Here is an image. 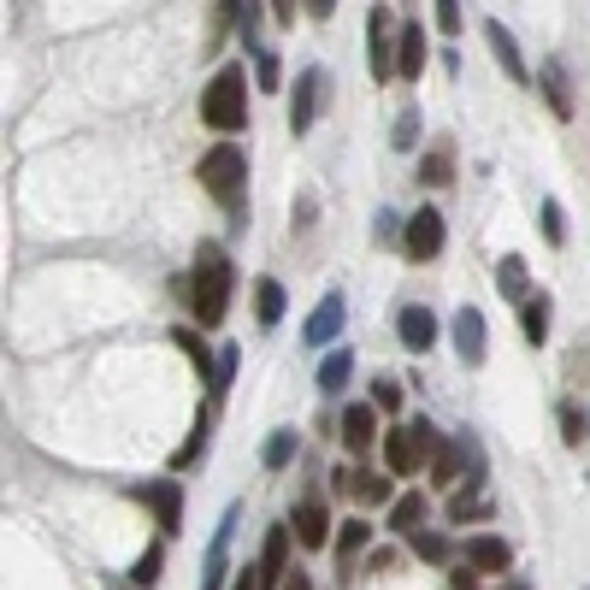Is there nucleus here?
<instances>
[{"mask_svg":"<svg viewBox=\"0 0 590 590\" xmlns=\"http://www.w3.org/2000/svg\"><path fill=\"white\" fill-rule=\"evenodd\" d=\"M230 296H237V266L219 242H201L195 254V272H190V320L201 330H219L225 313H230Z\"/></svg>","mask_w":590,"mask_h":590,"instance_id":"f257e3e1","label":"nucleus"},{"mask_svg":"<svg viewBox=\"0 0 590 590\" xmlns=\"http://www.w3.org/2000/svg\"><path fill=\"white\" fill-rule=\"evenodd\" d=\"M195 178H201V190H207L219 207L230 213V225H249V154L237 148V142H219V148H207L201 154V166H195Z\"/></svg>","mask_w":590,"mask_h":590,"instance_id":"f03ea898","label":"nucleus"},{"mask_svg":"<svg viewBox=\"0 0 590 590\" xmlns=\"http://www.w3.org/2000/svg\"><path fill=\"white\" fill-rule=\"evenodd\" d=\"M201 124L219 136L249 131V71L242 65H219L207 83H201Z\"/></svg>","mask_w":590,"mask_h":590,"instance_id":"7ed1b4c3","label":"nucleus"},{"mask_svg":"<svg viewBox=\"0 0 590 590\" xmlns=\"http://www.w3.org/2000/svg\"><path fill=\"white\" fill-rule=\"evenodd\" d=\"M431 420H413V425H390L378 437V455H384V472L390 479H413V472L425 467V449H431Z\"/></svg>","mask_w":590,"mask_h":590,"instance_id":"20e7f679","label":"nucleus"},{"mask_svg":"<svg viewBox=\"0 0 590 590\" xmlns=\"http://www.w3.org/2000/svg\"><path fill=\"white\" fill-rule=\"evenodd\" d=\"M325 100H330V71L325 65H301L296 71V89H290V131L296 136H308L313 124H320Z\"/></svg>","mask_w":590,"mask_h":590,"instance_id":"39448f33","label":"nucleus"},{"mask_svg":"<svg viewBox=\"0 0 590 590\" xmlns=\"http://www.w3.org/2000/svg\"><path fill=\"white\" fill-rule=\"evenodd\" d=\"M396 31L401 24L390 19V7H366V71H372V83H390L396 77Z\"/></svg>","mask_w":590,"mask_h":590,"instance_id":"423d86ee","label":"nucleus"},{"mask_svg":"<svg viewBox=\"0 0 590 590\" xmlns=\"http://www.w3.org/2000/svg\"><path fill=\"white\" fill-rule=\"evenodd\" d=\"M443 249H449V225H443V213H437V207H420L408 225H401V254H408L413 266L437 261Z\"/></svg>","mask_w":590,"mask_h":590,"instance_id":"0eeeda50","label":"nucleus"},{"mask_svg":"<svg viewBox=\"0 0 590 590\" xmlns=\"http://www.w3.org/2000/svg\"><path fill=\"white\" fill-rule=\"evenodd\" d=\"M342 325H349V301H342V290H330L320 308L308 313V325H301V342H308V349H330V342L342 337Z\"/></svg>","mask_w":590,"mask_h":590,"instance_id":"6e6552de","label":"nucleus"},{"mask_svg":"<svg viewBox=\"0 0 590 590\" xmlns=\"http://www.w3.org/2000/svg\"><path fill=\"white\" fill-rule=\"evenodd\" d=\"M455 354H460V366H484V354H491V325H484L479 308L455 313Z\"/></svg>","mask_w":590,"mask_h":590,"instance_id":"1a4fd4ad","label":"nucleus"},{"mask_svg":"<svg viewBox=\"0 0 590 590\" xmlns=\"http://www.w3.org/2000/svg\"><path fill=\"white\" fill-rule=\"evenodd\" d=\"M425 472H431V484H437V491H455V484L467 479V455H460V443L455 437H431Z\"/></svg>","mask_w":590,"mask_h":590,"instance_id":"9d476101","label":"nucleus"},{"mask_svg":"<svg viewBox=\"0 0 590 590\" xmlns=\"http://www.w3.org/2000/svg\"><path fill=\"white\" fill-rule=\"evenodd\" d=\"M330 484H337L342 496L366 502V508H378V502H390V472H361V467H337V472H330Z\"/></svg>","mask_w":590,"mask_h":590,"instance_id":"9b49d317","label":"nucleus"},{"mask_svg":"<svg viewBox=\"0 0 590 590\" xmlns=\"http://www.w3.org/2000/svg\"><path fill=\"white\" fill-rule=\"evenodd\" d=\"M290 531H296L301 550H325V543H330V508H325L320 496H301V502H296Z\"/></svg>","mask_w":590,"mask_h":590,"instance_id":"f8f14e48","label":"nucleus"},{"mask_svg":"<svg viewBox=\"0 0 590 590\" xmlns=\"http://www.w3.org/2000/svg\"><path fill=\"white\" fill-rule=\"evenodd\" d=\"M396 337H401V349H408V354L437 349V313L420 308V301H413V308H401L396 313Z\"/></svg>","mask_w":590,"mask_h":590,"instance_id":"ddd939ff","label":"nucleus"},{"mask_svg":"<svg viewBox=\"0 0 590 590\" xmlns=\"http://www.w3.org/2000/svg\"><path fill=\"white\" fill-rule=\"evenodd\" d=\"M284 573H290V526H272L266 543H261V567H254V579H261V590H278Z\"/></svg>","mask_w":590,"mask_h":590,"instance_id":"4468645a","label":"nucleus"},{"mask_svg":"<svg viewBox=\"0 0 590 590\" xmlns=\"http://www.w3.org/2000/svg\"><path fill=\"white\" fill-rule=\"evenodd\" d=\"M136 502H148V514H160V531H166V538H178V531H183V491H178L171 479L142 484Z\"/></svg>","mask_w":590,"mask_h":590,"instance_id":"2eb2a0df","label":"nucleus"},{"mask_svg":"<svg viewBox=\"0 0 590 590\" xmlns=\"http://www.w3.org/2000/svg\"><path fill=\"white\" fill-rule=\"evenodd\" d=\"M484 41H491V53H496V65L508 71L520 89H531V65H526V53H520V41L508 36V24H496V19H484Z\"/></svg>","mask_w":590,"mask_h":590,"instance_id":"dca6fc26","label":"nucleus"},{"mask_svg":"<svg viewBox=\"0 0 590 590\" xmlns=\"http://www.w3.org/2000/svg\"><path fill=\"white\" fill-rule=\"evenodd\" d=\"M460 555H467V567L479 573V579H484V573H491V579H502V573L514 567V543H508V538H472Z\"/></svg>","mask_w":590,"mask_h":590,"instance_id":"f3484780","label":"nucleus"},{"mask_svg":"<svg viewBox=\"0 0 590 590\" xmlns=\"http://www.w3.org/2000/svg\"><path fill=\"white\" fill-rule=\"evenodd\" d=\"M372 443H378V408H372V401H354V408H342V449H349V455H366Z\"/></svg>","mask_w":590,"mask_h":590,"instance_id":"a211bd4d","label":"nucleus"},{"mask_svg":"<svg viewBox=\"0 0 590 590\" xmlns=\"http://www.w3.org/2000/svg\"><path fill=\"white\" fill-rule=\"evenodd\" d=\"M413 183H425V190H449V183H455V142L449 136H437L420 154V178H413Z\"/></svg>","mask_w":590,"mask_h":590,"instance_id":"6ab92c4d","label":"nucleus"},{"mask_svg":"<svg viewBox=\"0 0 590 590\" xmlns=\"http://www.w3.org/2000/svg\"><path fill=\"white\" fill-rule=\"evenodd\" d=\"M425 31H420V24H401V31H396V77L401 83H413V77H420V71H425Z\"/></svg>","mask_w":590,"mask_h":590,"instance_id":"aec40b11","label":"nucleus"},{"mask_svg":"<svg viewBox=\"0 0 590 590\" xmlns=\"http://www.w3.org/2000/svg\"><path fill=\"white\" fill-rule=\"evenodd\" d=\"M550 313H555V301L543 296V290H531L520 301V337L531 342V349H543V342H550Z\"/></svg>","mask_w":590,"mask_h":590,"instance_id":"412c9836","label":"nucleus"},{"mask_svg":"<svg viewBox=\"0 0 590 590\" xmlns=\"http://www.w3.org/2000/svg\"><path fill=\"white\" fill-rule=\"evenodd\" d=\"M531 89H543V100H550L555 119H573V89H567V65H561V60H543V71H538Z\"/></svg>","mask_w":590,"mask_h":590,"instance_id":"4be33fe9","label":"nucleus"},{"mask_svg":"<svg viewBox=\"0 0 590 590\" xmlns=\"http://www.w3.org/2000/svg\"><path fill=\"white\" fill-rule=\"evenodd\" d=\"M213 408H219V401H207V408H201V420L190 425V437H183L178 455H171V467H178V472L201 467V449H207V437H213Z\"/></svg>","mask_w":590,"mask_h":590,"instance_id":"5701e85b","label":"nucleus"},{"mask_svg":"<svg viewBox=\"0 0 590 590\" xmlns=\"http://www.w3.org/2000/svg\"><path fill=\"white\" fill-rule=\"evenodd\" d=\"M496 290L520 308V301L531 296V266L520 261V254H502V266H496Z\"/></svg>","mask_w":590,"mask_h":590,"instance_id":"b1692460","label":"nucleus"},{"mask_svg":"<svg viewBox=\"0 0 590 590\" xmlns=\"http://www.w3.org/2000/svg\"><path fill=\"white\" fill-rule=\"evenodd\" d=\"M284 301H290V296H284L278 278H254V320H261L266 330L284 320Z\"/></svg>","mask_w":590,"mask_h":590,"instance_id":"393cba45","label":"nucleus"},{"mask_svg":"<svg viewBox=\"0 0 590 590\" xmlns=\"http://www.w3.org/2000/svg\"><path fill=\"white\" fill-rule=\"evenodd\" d=\"M349 378H354V354H349V349H325V354H320V390L337 396Z\"/></svg>","mask_w":590,"mask_h":590,"instance_id":"a878e982","label":"nucleus"},{"mask_svg":"<svg viewBox=\"0 0 590 590\" xmlns=\"http://www.w3.org/2000/svg\"><path fill=\"white\" fill-rule=\"evenodd\" d=\"M296 449H301L296 425L272 431V437H266V449H261V467H266V472H284V467H290V460H296Z\"/></svg>","mask_w":590,"mask_h":590,"instance_id":"bb28decb","label":"nucleus"},{"mask_svg":"<svg viewBox=\"0 0 590 590\" xmlns=\"http://www.w3.org/2000/svg\"><path fill=\"white\" fill-rule=\"evenodd\" d=\"M425 514H431V502H425L420 491L396 496V502H390V531H413V526H425Z\"/></svg>","mask_w":590,"mask_h":590,"instance_id":"cd10ccee","label":"nucleus"},{"mask_svg":"<svg viewBox=\"0 0 590 590\" xmlns=\"http://www.w3.org/2000/svg\"><path fill=\"white\" fill-rule=\"evenodd\" d=\"M408 538H413V555H420L425 567H449V538H443V531H425V526H413Z\"/></svg>","mask_w":590,"mask_h":590,"instance_id":"c85d7f7f","label":"nucleus"},{"mask_svg":"<svg viewBox=\"0 0 590 590\" xmlns=\"http://www.w3.org/2000/svg\"><path fill=\"white\" fill-rule=\"evenodd\" d=\"M237 361H242L237 342H225V349L213 354V372H207V396H213V401H219V396L230 390V378H237Z\"/></svg>","mask_w":590,"mask_h":590,"instance_id":"c756f323","label":"nucleus"},{"mask_svg":"<svg viewBox=\"0 0 590 590\" xmlns=\"http://www.w3.org/2000/svg\"><path fill=\"white\" fill-rule=\"evenodd\" d=\"M254 89H266V95L284 89V65H278V53H272V48H254Z\"/></svg>","mask_w":590,"mask_h":590,"instance_id":"7c9ffc66","label":"nucleus"},{"mask_svg":"<svg viewBox=\"0 0 590 590\" xmlns=\"http://www.w3.org/2000/svg\"><path fill=\"white\" fill-rule=\"evenodd\" d=\"M561 443H567V449H579V443L590 437V425H585V408H579V401H561Z\"/></svg>","mask_w":590,"mask_h":590,"instance_id":"2f4dec72","label":"nucleus"},{"mask_svg":"<svg viewBox=\"0 0 590 590\" xmlns=\"http://www.w3.org/2000/svg\"><path fill=\"white\" fill-rule=\"evenodd\" d=\"M171 342H178V349H183V354H190V361H195V372H201V378H207V372H213V349H207V342H201L190 325H178V330H171Z\"/></svg>","mask_w":590,"mask_h":590,"instance_id":"473e14b6","label":"nucleus"},{"mask_svg":"<svg viewBox=\"0 0 590 590\" xmlns=\"http://www.w3.org/2000/svg\"><path fill=\"white\" fill-rule=\"evenodd\" d=\"M538 230H543V242H550V249L567 242V213H561V201H543V207H538Z\"/></svg>","mask_w":590,"mask_h":590,"instance_id":"72a5a7b5","label":"nucleus"},{"mask_svg":"<svg viewBox=\"0 0 590 590\" xmlns=\"http://www.w3.org/2000/svg\"><path fill=\"white\" fill-rule=\"evenodd\" d=\"M390 148H420V107H401V112H396Z\"/></svg>","mask_w":590,"mask_h":590,"instance_id":"f704fd0d","label":"nucleus"},{"mask_svg":"<svg viewBox=\"0 0 590 590\" xmlns=\"http://www.w3.org/2000/svg\"><path fill=\"white\" fill-rule=\"evenodd\" d=\"M366 543H372L366 520H342V531H337V561H342V555H361Z\"/></svg>","mask_w":590,"mask_h":590,"instance_id":"c9c22d12","label":"nucleus"},{"mask_svg":"<svg viewBox=\"0 0 590 590\" xmlns=\"http://www.w3.org/2000/svg\"><path fill=\"white\" fill-rule=\"evenodd\" d=\"M372 408H378V413H396L401 408V384L390 378V372H384V378H372Z\"/></svg>","mask_w":590,"mask_h":590,"instance_id":"e433bc0d","label":"nucleus"},{"mask_svg":"<svg viewBox=\"0 0 590 590\" xmlns=\"http://www.w3.org/2000/svg\"><path fill=\"white\" fill-rule=\"evenodd\" d=\"M160 573H166V550L154 543V550H148V555H142L136 567H131V579H136V585H160Z\"/></svg>","mask_w":590,"mask_h":590,"instance_id":"4c0bfd02","label":"nucleus"},{"mask_svg":"<svg viewBox=\"0 0 590 590\" xmlns=\"http://www.w3.org/2000/svg\"><path fill=\"white\" fill-rule=\"evenodd\" d=\"M437 7V36H460V0H431Z\"/></svg>","mask_w":590,"mask_h":590,"instance_id":"58836bf2","label":"nucleus"},{"mask_svg":"<svg viewBox=\"0 0 590 590\" xmlns=\"http://www.w3.org/2000/svg\"><path fill=\"white\" fill-rule=\"evenodd\" d=\"M225 585V538L213 543V555H207V579H201V590H219Z\"/></svg>","mask_w":590,"mask_h":590,"instance_id":"ea45409f","label":"nucleus"},{"mask_svg":"<svg viewBox=\"0 0 590 590\" xmlns=\"http://www.w3.org/2000/svg\"><path fill=\"white\" fill-rule=\"evenodd\" d=\"M313 213H320V195L308 190V195L296 201V213H290V219H296V230H308V225H313Z\"/></svg>","mask_w":590,"mask_h":590,"instance_id":"a19ab883","label":"nucleus"},{"mask_svg":"<svg viewBox=\"0 0 590 590\" xmlns=\"http://www.w3.org/2000/svg\"><path fill=\"white\" fill-rule=\"evenodd\" d=\"M296 12H301V0H272V19H278V31H290Z\"/></svg>","mask_w":590,"mask_h":590,"instance_id":"79ce46f5","label":"nucleus"},{"mask_svg":"<svg viewBox=\"0 0 590 590\" xmlns=\"http://www.w3.org/2000/svg\"><path fill=\"white\" fill-rule=\"evenodd\" d=\"M567 372H573V378H585V384H590V342H585V349H573V354H567Z\"/></svg>","mask_w":590,"mask_h":590,"instance_id":"37998d69","label":"nucleus"},{"mask_svg":"<svg viewBox=\"0 0 590 590\" xmlns=\"http://www.w3.org/2000/svg\"><path fill=\"white\" fill-rule=\"evenodd\" d=\"M301 12H308V19H330V12H337V0H301Z\"/></svg>","mask_w":590,"mask_h":590,"instance_id":"c03bdc74","label":"nucleus"},{"mask_svg":"<svg viewBox=\"0 0 590 590\" xmlns=\"http://www.w3.org/2000/svg\"><path fill=\"white\" fill-rule=\"evenodd\" d=\"M390 237H401V219L396 213H378V242H390Z\"/></svg>","mask_w":590,"mask_h":590,"instance_id":"a18cd8bd","label":"nucleus"},{"mask_svg":"<svg viewBox=\"0 0 590 590\" xmlns=\"http://www.w3.org/2000/svg\"><path fill=\"white\" fill-rule=\"evenodd\" d=\"M449 590H479V573H472V567H455V579H449Z\"/></svg>","mask_w":590,"mask_h":590,"instance_id":"49530a36","label":"nucleus"},{"mask_svg":"<svg viewBox=\"0 0 590 590\" xmlns=\"http://www.w3.org/2000/svg\"><path fill=\"white\" fill-rule=\"evenodd\" d=\"M278 590H313V579L296 567V573H284V585H278Z\"/></svg>","mask_w":590,"mask_h":590,"instance_id":"de8ad7c7","label":"nucleus"},{"mask_svg":"<svg viewBox=\"0 0 590 590\" xmlns=\"http://www.w3.org/2000/svg\"><path fill=\"white\" fill-rule=\"evenodd\" d=\"M230 590H261V579H254V573H242V579L230 585Z\"/></svg>","mask_w":590,"mask_h":590,"instance_id":"09e8293b","label":"nucleus"},{"mask_svg":"<svg viewBox=\"0 0 590 590\" xmlns=\"http://www.w3.org/2000/svg\"><path fill=\"white\" fill-rule=\"evenodd\" d=\"M585 425H590V408H585Z\"/></svg>","mask_w":590,"mask_h":590,"instance_id":"8fccbe9b","label":"nucleus"},{"mask_svg":"<svg viewBox=\"0 0 590 590\" xmlns=\"http://www.w3.org/2000/svg\"><path fill=\"white\" fill-rule=\"evenodd\" d=\"M514 590H526V585H514Z\"/></svg>","mask_w":590,"mask_h":590,"instance_id":"3c124183","label":"nucleus"}]
</instances>
